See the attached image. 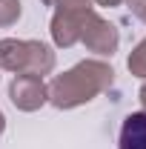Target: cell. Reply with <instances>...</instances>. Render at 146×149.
Masks as SVG:
<instances>
[{
	"label": "cell",
	"instance_id": "1",
	"mask_svg": "<svg viewBox=\"0 0 146 149\" xmlns=\"http://www.w3.org/2000/svg\"><path fill=\"white\" fill-rule=\"evenodd\" d=\"M120 149H146V115H129L120 129Z\"/></svg>",
	"mask_w": 146,
	"mask_h": 149
}]
</instances>
